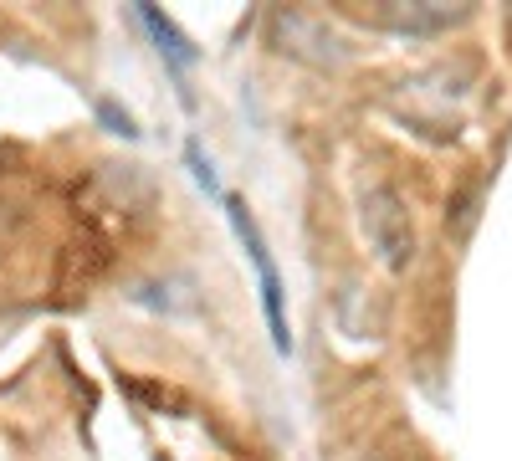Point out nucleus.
I'll use <instances>...</instances> for the list:
<instances>
[{
    "label": "nucleus",
    "instance_id": "1",
    "mask_svg": "<svg viewBox=\"0 0 512 461\" xmlns=\"http://www.w3.org/2000/svg\"><path fill=\"white\" fill-rule=\"evenodd\" d=\"M226 216H231V231L236 241L246 246V257L256 267V287H262V318H267V333H272V349L287 359L292 354V328H287V298H282V277H277V262H272V246L256 226V216L246 211L241 195H226Z\"/></svg>",
    "mask_w": 512,
    "mask_h": 461
},
{
    "label": "nucleus",
    "instance_id": "2",
    "mask_svg": "<svg viewBox=\"0 0 512 461\" xmlns=\"http://www.w3.org/2000/svg\"><path fill=\"white\" fill-rule=\"evenodd\" d=\"M359 221H364V236H369V246L379 251L384 267H390V272L410 267V257H415V226H410L405 200H400L390 185H369V190H364Z\"/></svg>",
    "mask_w": 512,
    "mask_h": 461
},
{
    "label": "nucleus",
    "instance_id": "3",
    "mask_svg": "<svg viewBox=\"0 0 512 461\" xmlns=\"http://www.w3.org/2000/svg\"><path fill=\"white\" fill-rule=\"evenodd\" d=\"M134 16H139V26L149 31V41H154V52L164 57V67L185 82V72L200 62V47H195V41H190L175 21H169L159 6H134Z\"/></svg>",
    "mask_w": 512,
    "mask_h": 461
},
{
    "label": "nucleus",
    "instance_id": "4",
    "mask_svg": "<svg viewBox=\"0 0 512 461\" xmlns=\"http://www.w3.org/2000/svg\"><path fill=\"white\" fill-rule=\"evenodd\" d=\"M185 164H190V175L195 185L210 195V200H221L226 205V190H221V175H216V164H210V154L200 149V139H185Z\"/></svg>",
    "mask_w": 512,
    "mask_h": 461
},
{
    "label": "nucleus",
    "instance_id": "5",
    "mask_svg": "<svg viewBox=\"0 0 512 461\" xmlns=\"http://www.w3.org/2000/svg\"><path fill=\"white\" fill-rule=\"evenodd\" d=\"M466 11H446V6H431V11H390L384 21L390 26H400V31H436V26H451V21H461Z\"/></svg>",
    "mask_w": 512,
    "mask_h": 461
},
{
    "label": "nucleus",
    "instance_id": "6",
    "mask_svg": "<svg viewBox=\"0 0 512 461\" xmlns=\"http://www.w3.org/2000/svg\"><path fill=\"white\" fill-rule=\"evenodd\" d=\"M98 118L108 123V134H123V139H139V129H134V118H128L113 98H98Z\"/></svg>",
    "mask_w": 512,
    "mask_h": 461
}]
</instances>
